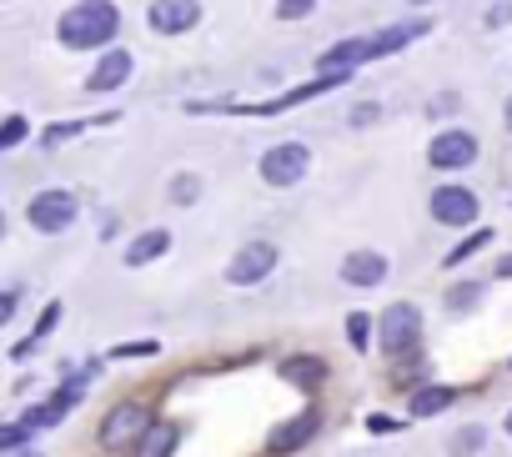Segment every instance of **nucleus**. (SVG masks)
<instances>
[{
	"mask_svg": "<svg viewBox=\"0 0 512 457\" xmlns=\"http://www.w3.org/2000/svg\"><path fill=\"white\" fill-rule=\"evenodd\" d=\"M56 31H61V46H71V51H96V46L116 41L121 11L111 6V0H81V6H71V11L61 16Z\"/></svg>",
	"mask_w": 512,
	"mask_h": 457,
	"instance_id": "obj_1",
	"label": "nucleus"
},
{
	"mask_svg": "<svg viewBox=\"0 0 512 457\" xmlns=\"http://www.w3.org/2000/svg\"><path fill=\"white\" fill-rule=\"evenodd\" d=\"M417 337H422V312L412 302H392L382 312V352L387 357H407L417 347Z\"/></svg>",
	"mask_w": 512,
	"mask_h": 457,
	"instance_id": "obj_2",
	"label": "nucleus"
},
{
	"mask_svg": "<svg viewBox=\"0 0 512 457\" xmlns=\"http://www.w3.org/2000/svg\"><path fill=\"white\" fill-rule=\"evenodd\" d=\"M377 56H387L382 36H357V41H342V46L322 51V56H317V71H327V76H352L357 66H367V61H377Z\"/></svg>",
	"mask_w": 512,
	"mask_h": 457,
	"instance_id": "obj_3",
	"label": "nucleus"
},
{
	"mask_svg": "<svg viewBox=\"0 0 512 457\" xmlns=\"http://www.w3.org/2000/svg\"><path fill=\"white\" fill-rule=\"evenodd\" d=\"M307 166H312V151L302 141H282L262 156V181L267 186H297L307 176Z\"/></svg>",
	"mask_w": 512,
	"mask_h": 457,
	"instance_id": "obj_4",
	"label": "nucleus"
},
{
	"mask_svg": "<svg viewBox=\"0 0 512 457\" xmlns=\"http://www.w3.org/2000/svg\"><path fill=\"white\" fill-rule=\"evenodd\" d=\"M272 267H277V247H272V242H246V247L231 257L226 282H231V287H256Z\"/></svg>",
	"mask_w": 512,
	"mask_h": 457,
	"instance_id": "obj_5",
	"label": "nucleus"
},
{
	"mask_svg": "<svg viewBox=\"0 0 512 457\" xmlns=\"http://www.w3.org/2000/svg\"><path fill=\"white\" fill-rule=\"evenodd\" d=\"M31 226L36 232H46V237H56V232H66V226L76 221V196L71 191H41L36 201H31Z\"/></svg>",
	"mask_w": 512,
	"mask_h": 457,
	"instance_id": "obj_6",
	"label": "nucleus"
},
{
	"mask_svg": "<svg viewBox=\"0 0 512 457\" xmlns=\"http://www.w3.org/2000/svg\"><path fill=\"white\" fill-rule=\"evenodd\" d=\"M146 427H151V422H146V407H141V402H121V407L106 412L101 442H106V447H126V442H141Z\"/></svg>",
	"mask_w": 512,
	"mask_h": 457,
	"instance_id": "obj_7",
	"label": "nucleus"
},
{
	"mask_svg": "<svg viewBox=\"0 0 512 457\" xmlns=\"http://www.w3.org/2000/svg\"><path fill=\"white\" fill-rule=\"evenodd\" d=\"M146 21H151L156 36H181L201 21V0H156Z\"/></svg>",
	"mask_w": 512,
	"mask_h": 457,
	"instance_id": "obj_8",
	"label": "nucleus"
},
{
	"mask_svg": "<svg viewBox=\"0 0 512 457\" xmlns=\"http://www.w3.org/2000/svg\"><path fill=\"white\" fill-rule=\"evenodd\" d=\"M427 161H432L437 171H462V166H472V161H477V141H472L467 131H442V136L432 141Z\"/></svg>",
	"mask_w": 512,
	"mask_h": 457,
	"instance_id": "obj_9",
	"label": "nucleus"
},
{
	"mask_svg": "<svg viewBox=\"0 0 512 457\" xmlns=\"http://www.w3.org/2000/svg\"><path fill=\"white\" fill-rule=\"evenodd\" d=\"M432 216L442 226H472L477 221V196L467 186H442V191H432Z\"/></svg>",
	"mask_w": 512,
	"mask_h": 457,
	"instance_id": "obj_10",
	"label": "nucleus"
},
{
	"mask_svg": "<svg viewBox=\"0 0 512 457\" xmlns=\"http://www.w3.org/2000/svg\"><path fill=\"white\" fill-rule=\"evenodd\" d=\"M317 427H322V412H317V407H307L302 417L282 422V427L267 437V447H272V452H297V447H307V442L317 437Z\"/></svg>",
	"mask_w": 512,
	"mask_h": 457,
	"instance_id": "obj_11",
	"label": "nucleus"
},
{
	"mask_svg": "<svg viewBox=\"0 0 512 457\" xmlns=\"http://www.w3.org/2000/svg\"><path fill=\"white\" fill-rule=\"evenodd\" d=\"M342 282L347 287H382L387 282V257L382 252H352L342 262Z\"/></svg>",
	"mask_w": 512,
	"mask_h": 457,
	"instance_id": "obj_12",
	"label": "nucleus"
},
{
	"mask_svg": "<svg viewBox=\"0 0 512 457\" xmlns=\"http://www.w3.org/2000/svg\"><path fill=\"white\" fill-rule=\"evenodd\" d=\"M282 382H292V387H302V392H317V387L327 382V362H322V357H287V362H282Z\"/></svg>",
	"mask_w": 512,
	"mask_h": 457,
	"instance_id": "obj_13",
	"label": "nucleus"
},
{
	"mask_svg": "<svg viewBox=\"0 0 512 457\" xmlns=\"http://www.w3.org/2000/svg\"><path fill=\"white\" fill-rule=\"evenodd\" d=\"M166 252H171V232L151 226V232H141V237L126 247V267H146V262H156V257H166Z\"/></svg>",
	"mask_w": 512,
	"mask_h": 457,
	"instance_id": "obj_14",
	"label": "nucleus"
},
{
	"mask_svg": "<svg viewBox=\"0 0 512 457\" xmlns=\"http://www.w3.org/2000/svg\"><path fill=\"white\" fill-rule=\"evenodd\" d=\"M126 76H131V56H126V51H106V56H101V66L91 71V81H86V86H91V91H116Z\"/></svg>",
	"mask_w": 512,
	"mask_h": 457,
	"instance_id": "obj_15",
	"label": "nucleus"
},
{
	"mask_svg": "<svg viewBox=\"0 0 512 457\" xmlns=\"http://www.w3.org/2000/svg\"><path fill=\"white\" fill-rule=\"evenodd\" d=\"M452 402H457L452 387H417L412 402H407V412H412V417H437V412H447Z\"/></svg>",
	"mask_w": 512,
	"mask_h": 457,
	"instance_id": "obj_16",
	"label": "nucleus"
},
{
	"mask_svg": "<svg viewBox=\"0 0 512 457\" xmlns=\"http://www.w3.org/2000/svg\"><path fill=\"white\" fill-rule=\"evenodd\" d=\"M171 452H176V427L171 422H151L141 447H136V457H171Z\"/></svg>",
	"mask_w": 512,
	"mask_h": 457,
	"instance_id": "obj_17",
	"label": "nucleus"
},
{
	"mask_svg": "<svg viewBox=\"0 0 512 457\" xmlns=\"http://www.w3.org/2000/svg\"><path fill=\"white\" fill-rule=\"evenodd\" d=\"M482 442H487L482 427H462V432L447 442V452H452V457H472V452H482Z\"/></svg>",
	"mask_w": 512,
	"mask_h": 457,
	"instance_id": "obj_18",
	"label": "nucleus"
},
{
	"mask_svg": "<svg viewBox=\"0 0 512 457\" xmlns=\"http://www.w3.org/2000/svg\"><path fill=\"white\" fill-rule=\"evenodd\" d=\"M477 302H482V282H462V287L447 292V307H452V312H467V307H477Z\"/></svg>",
	"mask_w": 512,
	"mask_h": 457,
	"instance_id": "obj_19",
	"label": "nucleus"
},
{
	"mask_svg": "<svg viewBox=\"0 0 512 457\" xmlns=\"http://www.w3.org/2000/svg\"><path fill=\"white\" fill-rule=\"evenodd\" d=\"M347 342H352L357 352H367V342H372V317H367V312H352V317H347Z\"/></svg>",
	"mask_w": 512,
	"mask_h": 457,
	"instance_id": "obj_20",
	"label": "nucleus"
},
{
	"mask_svg": "<svg viewBox=\"0 0 512 457\" xmlns=\"http://www.w3.org/2000/svg\"><path fill=\"white\" fill-rule=\"evenodd\" d=\"M487 242H492V232H487V226H482V232H472V237H467V242H462V247H457V252L447 257V267H457V262H467V257H472V252H482Z\"/></svg>",
	"mask_w": 512,
	"mask_h": 457,
	"instance_id": "obj_21",
	"label": "nucleus"
},
{
	"mask_svg": "<svg viewBox=\"0 0 512 457\" xmlns=\"http://www.w3.org/2000/svg\"><path fill=\"white\" fill-rule=\"evenodd\" d=\"M196 191H201V181H196V176H176V181H171V201H176V206H191V201H196Z\"/></svg>",
	"mask_w": 512,
	"mask_h": 457,
	"instance_id": "obj_22",
	"label": "nucleus"
},
{
	"mask_svg": "<svg viewBox=\"0 0 512 457\" xmlns=\"http://www.w3.org/2000/svg\"><path fill=\"white\" fill-rule=\"evenodd\" d=\"M26 437H31V427H26V422L0 427V447H6V452H21V447H26Z\"/></svg>",
	"mask_w": 512,
	"mask_h": 457,
	"instance_id": "obj_23",
	"label": "nucleus"
},
{
	"mask_svg": "<svg viewBox=\"0 0 512 457\" xmlns=\"http://www.w3.org/2000/svg\"><path fill=\"white\" fill-rule=\"evenodd\" d=\"M21 141H26V121H21V116H11V121H6V131H0V151H16Z\"/></svg>",
	"mask_w": 512,
	"mask_h": 457,
	"instance_id": "obj_24",
	"label": "nucleus"
},
{
	"mask_svg": "<svg viewBox=\"0 0 512 457\" xmlns=\"http://www.w3.org/2000/svg\"><path fill=\"white\" fill-rule=\"evenodd\" d=\"M312 6L317 0H277V16L282 21H302V16H312Z\"/></svg>",
	"mask_w": 512,
	"mask_h": 457,
	"instance_id": "obj_25",
	"label": "nucleus"
},
{
	"mask_svg": "<svg viewBox=\"0 0 512 457\" xmlns=\"http://www.w3.org/2000/svg\"><path fill=\"white\" fill-rule=\"evenodd\" d=\"M151 352H161L156 342H126V347H116L111 357H151Z\"/></svg>",
	"mask_w": 512,
	"mask_h": 457,
	"instance_id": "obj_26",
	"label": "nucleus"
},
{
	"mask_svg": "<svg viewBox=\"0 0 512 457\" xmlns=\"http://www.w3.org/2000/svg\"><path fill=\"white\" fill-rule=\"evenodd\" d=\"M11 312H16V287H11L6 297H0V322H11Z\"/></svg>",
	"mask_w": 512,
	"mask_h": 457,
	"instance_id": "obj_27",
	"label": "nucleus"
},
{
	"mask_svg": "<svg viewBox=\"0 0 512 457\" xmlns=\"http://www.w3.org/2000/svg\"><path fill=\"white\" fill-rule=\"evenodd\" d=\"M367 427H372V432H397V422H392V417H367Z\"/></svg>",
	"mask_w": 512,
	"mask_h": 457,
	"instance_id": "obj_28",
	"label": "nucleus"
},
{
	"mask_svg": "<svg viewBox=\"0 0 512 457\" xmlns=\"http://www.w3.org/2000/svg\"><path fill=\"white\" fill-rule=\"evenodd\" d=\"M502 21H512V6H497L492 11V26H502Z\"/></svg>",
	"mask_w": 512,
	"mask_h": 457,
	"instance_id": "obj_29",
	"label": "nucleus"
},
{
	"mask_svg": "<svg viewBox=\"0 0 512 457\" xmlns=\"http://www.w3.org/2000/svg\"><path fill=\"white\" fill-rule=\"evenodd\" d=\"M497 277H512V257H502V262H497Z\"/></svg>",
	"mask_w": 512,
	"mask_h": 457,
	"instance_id": "obj_30",
	"label": "nucleus"
},
{
	"mask_svg": "<svg viewBox=\"0 0 512 457\" xmlns=\"http://www.w3.org/2000/svg\"><path fill=\"white\" fill-rule=\"evenodd\" d=\"M502 126L512 131V96H507V111H502Z\"/></svg>",
	"mask_w": 512,
	"mask_h": 457,
	"instance_id": "obj_31",
	"label": "nucleus"
},
{
	"mask_svg": "<svg viewBox=\"0 0 512 457\" xmlns=\"http://www.w3.org/2000/svg\"><path fill=\"white\" fill-rule=\"evenodd\" d=\"M507 432H512V412H507Z\"/></svg>",
	"mask_w": 512,
	"mask_h": 457,
	"instance_id": "obj_32",
	"label": "nucleus"
},
{
	"mask_svg": "<svg viewBox=\"0 0 512 457\" xmlns=\"http://www.w3.org/2000/svg\"><path fill=\"white\" fill-rule=\"evenodd\" d=\"M26 457H41V452H26Z\"/></svg>",
	"mask_w": 512,
	"mask_h": 457,
	"instance_id": "obj_33",
	"label": "nucleus"
}]
</instances>
